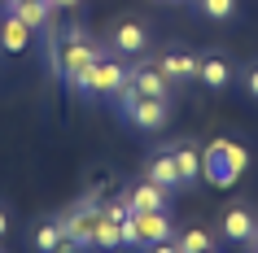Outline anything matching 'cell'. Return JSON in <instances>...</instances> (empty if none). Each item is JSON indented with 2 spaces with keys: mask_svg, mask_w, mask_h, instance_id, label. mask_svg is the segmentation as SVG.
Listing matches in <instances>:
<instances>
[{
  "mask_svg": "<svg viewBox=\"0 0 258 253\" xmlns=\"http://www.w3.org/2000/svg\"><path fill=\"white\" fill-rule=\"evenodd\" d=\"M122 244L127 249H149V244H158V240H171L175 236V227H171V214L166 210H132L127 218H122Z\"/></svg>",
  "mask_w": 258,
  "mask_h": 253,
  "instance_id": "cell-2",
  "label": "cell"
},
{
  "mask_svg": "<svg viewBox=\"0 0 258 253\" xmlns=\"http://www.w3.org/2000/svg\"><path fill=\"white\" fill-rule=\"evenodd\" d=\"M145 179H153V184H162L166 192H175L179 188V171H175V157L171 153H153L149 166H145Z\"/></svg>",
  "mask_w": 258,
  "mask_h": 253,
  "instance_id": "cell-10",
  "label": "cell"
},
{
  "mask_svg": "<svg viewBox=\"0 0 258 253\" xmlns=\"http://www.w3.org/2000/svg\"><path fill=\"white\" fill-rule=\"evenodd\" d=\"M175 5H184V0H175Z\"/></svg>",
  "mask_w": 258,
  "mask_h": 253,
  "instance_id": "cell-27",
  "label": "cell"
},
{
  "mask_svg": "<svg viewBox=\"0 0 258 253\" xmlns=\"http://www.w3.org/2000/svg\"><path fill=\"white\" fill-rule=\"evenodd\" d=\"M245 161H249V153H245L236 140H223V135H219V140H210V148L202 153V175L215 188H232L241 179Z\"/></svg>",
  "mask_w": 258,
  "mask_h": 253,
  "instance_id": "cell-1",
  "label": "cell"
},
{
  "mask_svg": "<svg viewBox=\"0 0 258 253\" xmlns=\"http://www.w3.org/2000/svg\"><path fill=\"white\" fill-rule=\"evenodd\" d=\"M171 157H175L179 184H197V179H202V153H197V148H192V144L175 148V153H171Z\"/></svg>",
  "mask_w": 258,
  "mask_h": 253,
  "instance_id": "cell-15",
  "label": "cell"
},
{
  "mask_svg": "<svg viewBox=\"0 0 258 253\" xmlns=\"http://www.w3.org/2000/svg\"><path fill=\"white\" fill-rule=\"evenodd\" d=\"M14 5H18V0H5V9H14Z\"/></svg>",
  "mask_w": 258,
  "mask_h": 253,
  "instance_id": "cell-26",
  "label": "cell"
},
{
  "mask_svg": "<svg viewBox=\"0 0 258 253\" xmlns=\"http://www.w3.org/2000/svg\"><path fill=\"white\" fill-rule=\"evenodd\" d=\"M118 244H122L118 218H105V214H101V223H96V231H92V249H118Z\"/></svg>",
  "mask_w": 258,
  "mask_h": 253,
  "instance_id": "cell-16",
  "label": "cell"
},
{
  "mask_svg": "<svg viewBox=\"0 0 258 253\" xmlns=\"http://www.w3.org/2000/svg\"><path fill=\"white\" fill-rule=\"evenodd\" d=\"M245 88H249V96H258V66L245 74Z\"/></svg>",
  "mask_w": 258,
  "mask_h": 253,
  "instance_id": "cell-21",
  "label": "cell"
},
{
  "mask_svg": "<svg viewBox=\"0 0 258 253\" xmlns=\"http://www.w3.org/2000/svg\"><path fill=\"white\" fill-rule=\"evenodd\" d=\"M9 14H14L18 22H27V27L35 31V27H44V22H48V14H53V5H48V0H18V5L9 9Z\"/></svg>",
  "mask_w": 258,
  "mask_h": 253,
  "instance_id": "cell-14",
  "label": "cell"
},
{
  "mask_svg": "<svg viewBox=\"0 0 258 253\" xmlns=\"http://www.w3.org/2000/svg\"><path fill=\"white\" fill-rule=\"evenodd\" d=\"M202 14L210 22H228V18H236V0H202Z\"/></svg>",
  "mask_w": 258,
  "mask_h": 253,
  "instance_id": "cell-18",
  "label": "cell"
},
{
  "mask_svg": "<svg viewBox=\"0 0 258 253\" xmlns=\"http://www.w3.org/2000/svg\"><path fill=\"white\" fill-rule=\"evenodd\" d=\"M145 48H149V31L140 27V22H118V27H114V53L140 57Z\"/></svg>",
  "mask_w": 258,
  "mask_h": 253,
  "instance_id": "cell-7",
  "label": "cell"
},
{
  "mask_svg": "<svg viewBox=\"0 0 258 253\" xmlns=\"http://www.w3.org/2000/svg\"><path fill=\"white\" fill-rule=\"evenodd\" d=\"M197 79L210 88V92H223L232 83V66L223 61V57H202V70H197Z\"/></svg>",
  "mask_w": 258,
  "mask_h": 253,
  "instance_id": "cell-12",
  "label": "cell"
},
{
  "mask_svg": "<svg viewBox=\"0 0 258 253\" xmlns=\"http://www.w3.org/2000/svg\"><path fill=\"white\" fill-rule=\"evenodd\" d=\"M118 96H122V114L136 122L140 131H162L166 118H171V105L158 101V96H136V92H127V88Z\"/></svg>",
  "mask_w": 258,
  "mask_h": 253,
  "instance_id": "cell-3",
  "label": "cell"
},
{
  "mask_svg": "<svg viewBox=\"0 0 258 253\" xmlns=\"http://www.w3.org/2000/svg\"><path fill=\"white\" fill-rule=\"evenodd\" d=\"M79 88H83V92H92V96H114V92L127 88V70H122L118 61H109V57H96Z\"/></svg>",
  "mask_w": 258,
  "mask_h": 253,
  "instance_id": "cell-4",
  "label": "cell"
},
{
  "mask_svg": "<svg viewBox=\"0 0 258 253\" xmlns=\"http://www.w3.org/2000/svg\"><path fill=\"white\" fill-rule=\"evenodd\" d=\"M57 240H61V227H57V223L35 227V249H40V253H57Z\"/></svg>",
  "mask_w": 258,
  "mask_h": 253,
  "instance_id": "cell-19",
  "label": "cell"
},
{
  "mask_svg": "<svg viewBox=\"0 0 258 253\" xmlns=\"http://www.w3.org/2000/svg\"><path fill=\"white\" fill-rule=\"evenodd\" d=\"M249 244H254V253H258V227H254V236H249Z\"/></svg>",
  "mask_w": 258,
  "mask_h": 253,
  "instance_id": "cell-25",
  "label": "cell"
},
{
  "mask_svg": "<svg viewBox=\"0 0 258 253\" xmlns=\"http://www.w3.org/2000/svg\"><path fill=\"white\" fill-rule=\"evenodd\" d=\"M5 231H9V214L0 210V236H5Z\"/></svg>",
  "mask_w": 258,
  "mask_h": 253,
  "instance_id": "cell-24",
  "label": "cell"
},
{
  "mask_svg": "<svg viewBox=\"0 0 258 253\" xmlns=\"http://www.w3.org/2000/svg\"><path fill=\"white\" fill-rule=\"evenodd\" d=\"M96 57H101V48H96V44H88V40H83V44H66V48H61V57H57V70H61V74L79 88L83 74L92 70Z\"/></svg>",
  "mask_w": 258,
  "mask_h": 253,
  "instance_id": "cell-5",
  "label": "cell"
},
{
  "mask_svg": "<svg viewBox=\"0 0 258 253\" xmlns=\"http://www.w3.org/2000/svg\"><path fill=\"white\" fill-rule=\"evenodd\" d=\"M83 40H88V35H83V27H70V31H66V44H83Z\"/></svg>",
  "mask_w": 258,
  "mask_h": 253,
  "instance_id": "cell-22",
  "label": "cell"
},
{
  "mask_svg": "<svg viewBox=\"0 0 258 253\" xmlns=\"http://www.w3.org/2000/svg\"><path fill=\"white\" fill-rule=\"evenodd\" d=\"M254 214H249V210H245V205H232V210L228 214H223V236H228V240H249V236H254Z\"/></svg>",
  "mask_w": 258,
  "mask_h": 253,
  "instance_id": "cell-13",
  "label": "cell"
},
{
  "mask_svg": "<svg viewBox=\"0 0 258 253\" xmlns=\"http://www.w3.org/2000/svg\"><path fill=\"white\" fill-rule=\"evenodd\" d=\"M48 5H53V9H75L79 0H48Z\"/></svg>",
  "mask_w": 258,
  "mask_h": 253,
  "instance_id": "cell-23",
  "label": "cell"
},
{
  "mask_svg": "<svg viewBox=\"0 0 258 253\" xmlns=\"http://www.w3.org/2000/svg\"><path fill=\"white\" fill-rule=\"evenodd\" d=\"M127 92L136 96H158V101H171V79H166L158 66H136L127 70Z\"/></svg>",
  "mask_w": 258,
  "mask_h": 253,
  "instance_id": "cell-6",
  "label": "cell"
},
{
  "mask_svg": "<svg viewBox=\"0 0 258 253\" xmlns=\"http://www.w3.org/2000/svg\"><path fill=\"white\" fill-rule=\"evenodd\" d=\"M27 44H31V27L9 14L0 22V48H5V53H27Z\"/></svg>",
  "mask_w": 258,
  "mask_h": 253,
  "instance_id": "cell-11",
  "label": "cell"
},
{
  "mask_svg": "<svg viewBox=\"0 0 258 253\" xmlns=\"http://www.w3.org/2000/svg\"><path fill=\"white\" fill-rule=\"evenodd\" d=\"M202 253H210V249H202Z\"/></svg>",
  "mask_w": 258,
  "mask_h": 253,
  "instance_id": "cell-28",
  "label": "cell"
},
{
  "mask_svg": "<svg viewBox=\"0 0 258 253\" xmlns=\"http://www.w3.org/2000/svg\"><path fill=\"white\" fill-rule=\"evenodd\" d=\"M158 70H162L171 83H184V79H197L202 57H192V53H162L158 57Z\"/></svg>",
  "mask_w": 258,
  "mask_h": 253,
  "instance_id": "cell-9",
  "label": "cell"
},
{
  "mask_svg": "<svg viewBox=\"0 0 258 253\" xmlns=\"http://www.w3.org/2000/svg\"><path fill=\"white\" fill-rule=\"evenodd\" d=\"M127 210H166V201H171V192H166L162 184H153V179H145V184L140 188H132V192H127Z\"/></svg>",
  "mask_w": 258,
  "mask_h": 253,
  "instance_id": "cell-8",
  "label": "cell"
},
{
  "mask_svg": "<svg viewBox=\"0 0 258 253\" xmlns=\"http://www.w3.org/2000/svg\"><path fill=\"white\" fill-rule=\"evenodd\" d=\"M175 244H179V253H202V249H210V231H202V227H188V231H184Z\"/></svg>",
  "mask_w": 258,
  "mask_h": 253,
  "instance_id": "cell-17",
  "label": "cell"
},
{
  "mask_svg": "<svg viewBox=\"0 0 258 253\" xmlns=\"http://www.w3.org/2000/svg\"><path fill=\"white\" fill-rule=\"evenodd\" d=\"M149 253H179L175 240H158V244H149Z\"/></svg>",
  "mask_w": 258,
  "mask_h": 253,
  "instance_id": "cell-20",
  "label": "cell"
}]
</instances>
